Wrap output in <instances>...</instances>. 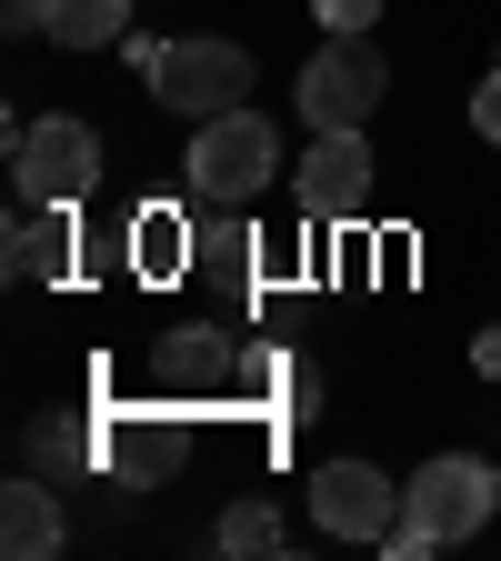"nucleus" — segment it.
I'll return each mask as SVG.
<instances>
[{
	"instance_id": "obj_1",
	"label": "nucleus",
	"mask_w": 501,
	"mask_h": 561,
	"mask_svg": "<svg viewBox=\"0 0 501 561\" xmlns=\"http://www.w3.org/2000/svg\"><path fill=\"white\" fill-rule=\"evenodd\" d=\"M271 171H281V130H271L251 101L221 111V121H191V161H181L191 210H251V201L271 191Z\"/></svg>"
},
{
	"instance_id": "obj_2",
	"label": "nucleus",
	"mask_w": 501,
	"mask_h": 561,
	"mask_svg": "<svg viewBox=\"0 0 501 561\" xmlns=\"http://www.w3.org/2000/svg\"><path fill=\"white\" fill-rule=\"evenodd\" d=\"M401 491H411V502H401V522L432 541V551H452V541L491 531V512H501V471H491L481 451H442V461H421Z\"/></svg>"
},
{
	"instance_id": "obj_3",
	"label": "nucleus",
	"mask_w": 501,
	"mask_h": 561,
	"mask_svg": "<svg viewBox=\"0 0 501 561\" xmlns=\"http://www.w3.org/2000/svg\"><path fill=\"white\" fill-rule=\"evenodd\" d=\"M382 91H391V70H382L372 31H331V41L301 60V121H311V130H362V121L382 111Z\"/></svg>"
},
{
	"instance_id": "obj_4",
	"label": "nucleus",
	"mask_w": 501,
	"mask_h": 561,
	"mask_svg": "<svg viewBox=\"0 0 501 561\" xmlns=\"http://www.w3.org/2000/svg\"><path fill=\"white\" fill-rule=\"evenodd\" d=\"M11 181H21V201H91V181H101V130L91 121H70V111H50V121H11Z\"/></svg>"
},
{
	"instance_id": "obj_5",
	"label": "nucleus",
	"mask_w": 501,
	"mask_h": 561,
	"mask_svg": "<svg viewBox=\"0 0 501 561\" xmlns=\"http://www.w3.org/2000/svg\"><path fill=\"white\" fill-rule=\"evenodd\" d=\"M241 91H251L241 41H161V60H151V101L181 121H221V111H241Z\"/></svg>"
},
{
	"instance_id": "obj_6",
	"label": "nucleus",
	"mask_w": 501,
	"mask_h": 561,
	"mask_svg": "<svg viewBox=\"0 0 501 561\" xmlns=\"http://www.w3.org/2000/svg\"><path fill=\"white\" fill-rule=\"evenodd\" d=\"M292 191H301V221H321V231L331 221H362V210H372V140L362 130H311Z\"/></svg>"
},
{
	"instance_id": "obj_7",
	"label": "nucleus",
	"mask_w": 501,
	"mask_h": 561,
	"mask_svg": "<svg viewBox=\"0 0 501 561\" xmlns=\"http://www.w3.org/2000/svg\"><path fill=\"white\" fill-rule=\"evenodd\" d=\"M401 502H411V491L382 481L372 461H321V471H311V522H321L331 541H391Z\"/></svg>"
},
{
	"instance_id": "obj_8",
	"label": "nucleus",
	"mask_w": 501,
	"mask_h": 561,
	"mask_svg": "<svg viewBox=\"0 0 501 561\" xmlns=\"http://www.w3.org/2000/svg\"><path fill=\"white\" fill-rule=\"evenodd\" d=\"M101 461L121 481H171L191 461V432H181V411H121L111 432H101Z\"/></svg>"
},
{
	"instance_id": "obj_9",
	"label": "nucleus",
	"mask_w": 501,
	"mask_h": 561,
	"mask_svg": "<svg viewBox=\"0 0 501 561\" xmlns=\"http://www.w3.org/2000/svg\"><path fill=\"white\" fill-rule=\"evenodd\" d=\"M241 362H251V351H231L221 321H201V331H171L161 381H171V391H241Z\"/></svg>"
},
{
	"instance_id": "obj_10",
	"label": "nucleus",
	"mask_w": 501,
	"mask_h": 561,
	"mask_svg": "<svg viewBox=\"0 0 501 561\" xmlns=\"http://www.w3.org/2000/svg\"><path fill=\"white\" fill-rule=\"evenodd\" d=\"M60 541H70V522H60L50 481H11V491H0V551H11V561H50Z\"/></svg>"
},
{
	"instance_id": "obj_11",
	"label": "nucleus",
	"mask_w": 501,
	"mask_h": 561,
	"mask_svg": "<svg viewBox=\"0 0 501 561\" xmlns=\"http://www.w3.org/2000/svg\"><path fill=\"white\" fill-rule=\"evenodd\" d=\"M70 271V210L60 201H21L11 210V280L31 291V280H60Z\"/></svg>"
},
{
	"instance_id": "obj_12",
	"label": "nucleus",
	"mask_w": 501,
	"mask_h": 561,
	"mask_svg": "<svg viewBox=\"0 0 501 561\" xmlns=\"http://www.w3.org/2000/svg\"><path fill=\"white\" fill-rule=\"evenodd\" d=\"M41 31H50L60 50H111V41L130 31V0H50Z\"/></svg>"
},
{
	"instance_id": "obj_13",
	"label": "nucleus",
	"mask_w": 501,
	"mask_h": 561,
	"mask_svg": "<svg viewBox=\"0 0 501 561\" xmlns=\"http://www.w3.org/2000/svg\"><path fill=\"white\" fill-rule=\"evenodd\" d=\"M210 541H221V551H241V561H261V551H281L292 531H281V512H271V502H231Z\"/></svg>"
},
{
	"instance_id": "obj_14",
	"label": "nucleus",
	"mask_w": 501,
	"mask_h": 561,
	"mask_svg": "<svg viewBox=\"0 0 501 561\" xmlns=\"http://www.w3.org/2000/svg\"><path fill=\"white\" fill-rule=\"evenodd\" d=\"M251 251H261V241H251L241 210H201V261H210V271H231V280H241V271H251Z\"/></svg>"
},
{
	"instance_id": "obj_15",
	"label": "nucleus",
	"mask_w": 501,
	"mask_h": 561,
	"mask_svg": "<svg viewBox=\"0 0 501 561\" xmlns=\"http://www.w3.org/2000/svg\"><path fill=\"white\" fill-rule=\"evenodd\" d=\"M130 261L151 271V280L181 271V210H140V221H130Z\"/></svg>"
},
{
	"instance_id": "obj_16",
	"label": "nucleus",
	"mask_w": 501,
	"mask_h": 561,
	"mask_svg": "<svg viewBox=\"0 0 501 561\" xmlns=\"http://www.w3.org/2000/svg\"><path fill=\"white\" fill-rule=\"evenodd\" d=\"M31 451H41V461H81L91 432H81V421H31Z\"/></svg>"
},
{
	"instance_id": "obj_17",
	"label": "nucleus",
	"mask_w": 501,
	"mask_h": 561,
	"mask_svg": "<svg viewBox=\"0 0 501 561\" xmlns=\"http://www.w3.org/2000/svg\"><path fill=\"white\" fill-rule=\"evenodd\" d=\"M311 21H321V31H372L382 0H311Z\"/></svg>"
},
{
	"instance_id": "obj_18",
	"label": "nucleus",
	"mask_w": 501,
	"mask_h": 561,
	"mask_svg": "<svg viewBox=\"0 0 501 561\" xmlns=\"http://www.w3.org/2000/svg\"><path fill=\"white\" fill-rule=\"evenodd\" d=\"M471 130L491 140V151H501V70H491V81H481V91H471Z\"/></svg>"
},
{
	"instance_id": "obj_19",
	"label": "nucleus",
	"mask_w": 501,
	"mask_h": 561,
	"mask_svg": "<svg viewBox=\"0 0 501 561\" xmlns=\"http://www.w3.org/2000/svg\"><path fill=\"white\" fill-rule=\"evenodd\" d=\"M471 371H491V381H501V331H481V341H471Z\"/></svg>"
}]
</instances>
